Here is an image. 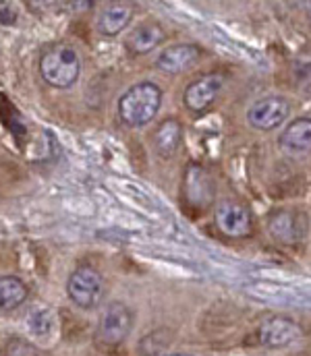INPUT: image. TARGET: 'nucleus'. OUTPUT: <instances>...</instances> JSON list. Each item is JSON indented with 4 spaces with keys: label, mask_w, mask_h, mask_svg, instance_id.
Segmentation results:
<instances>
[{
    "label": "nucleus",
    "mask_w": 311,
    "mask_h": 356,
    "mask_svg": "<svg viewBox=\"0 0 311 356\" xmlns=\"http://www.w3.org/2000/svg\"><path fill=\"white\" fill-rule=\"evenodd\" d=\"M162 106V89L152 81L129 88L118 99V116L131 129L147 127Z\"/></svg>",
    "instance_id": "nucleus-1"
},
{
    "label": "nucleus",
    "mask_w": 311,
    "mask_h": 356,
    "mask_svg": "<svg viewBox=\"0 0 311 356\" xmlns=\"http://www.w3.org/2000/svg\"><path fill=\"white\" fill-rule=\"evenodd\" d=\"M79 73H81L79 54L69 44H56L50 50H46L40 58V75L50 88H71L73 83H77Z\"/></svg>",
    "instance_id": "nucleus-2"
},
{
    "label": "nucleus",
    "mask_w": 311,
    "mask_h": 356,
    "mask_svg": "<svg viewBox=\"0 0 311 356\" xmlns=\"http://www.w3.org/2000/svg\"><path fill=\"white\" fill-rule=\"evenodd\" d=\"M291 116V104L282 95H266L253 102L247 110V124L255 131L268 133L282 127Z\"/></svg>",
    "instance_id": "nucleus-3"
},
{
    "label": "nucleus",
    "mask_w": 311,
    "mask_h": 356,
    "mask_svg": "<svg viewBox=\"0 0 311 356\" xmlns=\"http://www.w3.org/2000/svg\"><path fill=\"white\" fill-rule=\"evenodd\" d=\"M67 294L81 309L98 307L104 298V280L100 271L88 266L75 269L67 282Z\"/></svg>",
    "instance_id": "nucleus-4"
},
{
    "label": "nucleus",
    "mask_w": 311,
    "mask_h": 356,
    "mask_svg": "<svg viewBox=\"0 0 311 356\" xmlns=\"http://www.w3.org/2000/svg\"><path fill=\"white\" fill-rule=\"evenodd\" d=\"M133 321H135V315L125 302H110L104 309L100 323H98V340L108 346L120 344L131 334Z\"/></svg>",
    "instance_id": "nucleus-5"
},
{
    "label": "nucleus",
    "mask_w": 311,
    "mask_h": 356,
    "mask_svg": "<svg viewBox=\"0 0 311 356\" xmlns=\"http://www.w3.org/2000/svg\"><path fill=\"white\" fill-rule=\"evenodd\" d=\"M310 228V220L299 209H278L268 220L270 234L285 245H295L305 238Z\"/></svg>",
    "instance_id": "nucleus-6"
},
{
    "label": "nucleus",
    "mask_w": 311,
    "mask_h": 356,
    "mask_svg": "<svg viewBox=\"0 0 311 356\" xmlns=\"http://www.w3.org/2000/svg\"><path fill=\"white\" fill-rule=\"evenodd\" d=\"M257 340L268 348H287L301 340V327L297 321L285 315H272L257 327Z\"/></svg>",
    "instance_id": "nucleus-7"
},
{
    "label": "nucleus",
    "mask_w": 311,
    "mask_h": 356,
    "mask_svg": "<svg viewBox=\"0 0 311 356\" xmlns=\"http://www.w3.org/2000/svg\"><path fill=\"white\" fill-rule=\"evenodd\" d=\"M214 220H216L218 230L230 238H245L253 230V220H251L249 209L230 199L218 203Z\"/></svg>",
    "instance_id": "nucleus-8"
},
{
    "label": "nucleus",
    "mask_w": 311,
    "mask_h": 356,
    "mask_svg": "<svg viewBox=\"0 0 311 356\" xmlns=\"http://www.w3.org/2000/svg\"><path fill=\"white\" fill-rule=\"evenodd\" d=\"M200 56L202 52L196 44H175L160 52V56L156 58V67L166 75H179L196 67Z\"/></svg>",
    "instance_id": "nucleus-9"
},
{
    "label": "nucleus",
    "mask_w": 311,
    "mask_h": 356,
    "mask_svg": "<svg viewBox=\"0 0 311 356\" xmlns=\"http://www.w3.org/2000/svg\"><path fill=\"white\" fill-rule=\"evenodd\" d=\"M224 88V75L220 73H207L204 77L196 79L185 89V106L191 112H204L207 106L218 97V93Z\"/></svg>",
    "instance_id": "nucleus-10"
},
{
    "label": "nucleus",
    "mask_w": 311,
    "mask_h": 356,
    "mask_svg": "<svg viewBox=\"0 0 311 356\" xmlns=\"http://www.w3.org/2000/svg\"><path fill=\"white\" fill-rule=\"evenodd\" d=\"M280 147L291 156H301L311 149V118L301 116L285 127L278 137Z\"/></svg>",
    "instance_id": "nucleus-11"
},
{
    "label": "nucleus",
    "mask_w": 311,
    "mask_h": 356,
    "mask_svg": "<svg viewBox=\"0 0 311 356\" xmlns=\"http://www.w3.org/2000/svg\"><path fill=\"white\" fill-rule=\"evenodd\" d=\"M166 40V31L158 23H141L137 25L125 40V46L133 54H150Z\"/></svg>",
    "instance_id": "nucleus-12"
},
{
    "label": "nucleus",
    "mask_w": 311,
    "mask_h": 356,
    "mask_svg": "<svg viewBox=\"0 0 311 356\" xmlns=\"http://www.w3.org/2000/svg\"><path fill=\"white\" fill-rule=\"evenodd\" d=\"M133 19V6L125 4V2H114L102 8L100 17H98V31L102 35H118Z\"/></svg>",
    "instance_id": "nucleus-13"
},
{
    "label": "nucleus",
    "mask_w": 311,
    "mask_h": 356,
    "mask_svg": "<svg viewBox=\"0 0 311 356\" xmlns=\"http://www.w3.org/2000/svg\"><path fill=\"white\" fill-rule=\"evenodd\" d=\"M183 141V127L177 120H164L154 133V147L160 156L170 158Z\"/></svg>",
    "instance_id": "nucleus-14"
},
{
    "label": "nucleus",
    "mask_w": 311,
    "mask_h": 356,
    "mask_svg": "<svg viewBox=\"0 0 311 356\" xmlns=\"http://www.w3.org/2000/svg\"><path fill=\"white\" fill-rule=\"evenodd\" d=\"M27 298V286L17 275H0V309L13 311Z\"/></svg>",
    "instance_id": "nucleus-15"
},
{
    "label": "nucleus",
    "mask_w": 311,
    "mask_h": 356,
    "mask_svg": "<svg viewBox=\"0 0 311 356\" xmlns=\"http://www.w3.org/2000/svg\"><path fill=\"white\" fill-rule=\"evenodd\" d=\"M54 325H56V317H54L52 309L40 307V309H33L27 315V332L33 338H48V336H52Z\"/></svg>",
    "instance_id": "nucleus-16"
},
{
    "label": "nucleus",
    "mask_w": 311,
    "mask_h": 356,
    "mask_svg": "<svg viewBox=\"0 0 311 356\" xmlns=\"http://www.w3.org/2000/svg\"><path fill=\"white\" fill-rule=\"evenodd\" d=\"M4 356H35V350L27 342H23L19 338H13L4 348Z\"/></svg>",
    "instance_id": "nucleus-17"
},
{
    "label": "nucleus",
    "mask_w": 311,
    "mask_h": 356,
    "mask_svg": "<svg viewBox=\"0 0 311 356\" xmlns=\"http://www.w3.org/2000/svg\"><path fill=\"white\" fill-rule=\"evenodd\" d=\"M17 17H19V13L10 4L0 6V25H6V27L15 25L17 23Z\"/></svg>",
    "instance_id": "nucleus-18"
},
{
    "label": "nucleus",
    "mask_w": 311,
    "mask_h": 356,
    "mask_svg": "<svg viewBox=\"0 0 311 356\" xmlns=\"http://www.w3.org/2000/svg\"><path fill=\"white\" fill-rule=\"evenodd\" d=\"M164 356H193V355H185V353H173V355H164Z\"/></svg>",
    "instance_id": "nucleus-19"
},
{
    "label": "nucleus",
    "mask_w": 311,
    "mask_h": 356,
    "mask_svg": "<svg viewBox=\"0 0 311 356\" xmlns=\"http://www.w3.org/2000/svg\"><path fill=\"white\" fill-rule=\"evenodd\" d=\"M310 17H311V4H310Z\"/></svg>",
    "instance_id": "nucleus-20"
}]
</instances>
